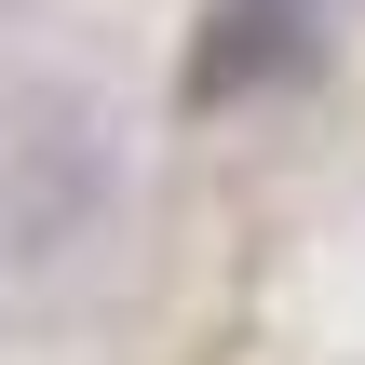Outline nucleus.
<instances>
[{"label":"nucleus","instance_id":"2","mask_svg":"<svg viewBox=\"0 0 365 365\" xmlns=\"http://www.w3.org/2000/svg\"><path fill=\"white\" fill-rule=\"evenodd\" d=\"M312 54H325L312 0H217L203 41H190V68H176V108H244L257 81H284V68H312Z\"/></svg>","mask_w":365,"mask_h":365},{"label":"nucleus","instance_id":"1","mask_svg":"<svg viewBox=\"0 0 365 365\" xmlns=\"http://www.w3.org/2000/svg\"><path fill=\"white\" fill-rule=\"evenodd\" d=\"M108 190H122L108 108H81V95H14L0 108V257L14 271L81 257L108 230Z\"/></svg>","mask_w":365,"mask_h":365}]
</instances>
